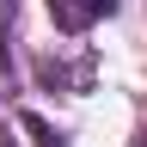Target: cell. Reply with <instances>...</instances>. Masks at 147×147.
<instances>
[{"label":"cell","instance_id":"cell-1","mask_svg":"<svg viewBox=\"0 0 147 147\" xmlns=\"http://www.w3.org/2000/svg\"><path fill=\"white\" fill-rule=\"evenodd\" d=\"M43 6H49V18H55V31L80 37V31H92V25H104L123 0H43Z\"/></svg>","mask_w":147,"mask_h":147},{"label":"cell","instance_id":"cell-2","mask_svg":"<svg viewBox=\"0 0 147 147\" xmlns=\"http://www.w3.org/2000/svg\"><path fill=\"white\" fill-rule=\"evenodd\" d=\"M6 31H12V0H0V86H6Z\"/></svg>","mask_w":147,"mask_h":147}]
</instances>
